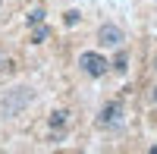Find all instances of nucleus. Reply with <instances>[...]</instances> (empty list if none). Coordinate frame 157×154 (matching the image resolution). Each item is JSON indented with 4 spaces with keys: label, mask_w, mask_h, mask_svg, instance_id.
I'll list each match as a JSON object with an SVG mask.
<instances>
[{
    "label": "nucleus",
    "mask_w": 157,
    "mask_h": 154,
    "mask_svg": "<svg viewBox=\"0 0 157 154\" xmlns=\"http://www.w3.org/2000/svg\"><path fill=\"white\" fill-rule=\"evenodd\" d=\"M44 16H47V10H44V6H35L29 16H25V22H29V25H41V22H44Z\"/></svg>",
    "instance_id": "6e6552de"
},
{
    "label": "nucleus",
    "mask_w": 157,
    "mask_h": 154,
    "mask_svg": "<svg viewBox=\"0 0 157 154\" xmlns=\"http://www.w3.org/2000/svg\"><path fill=\"white\" fill-rule=\"evenodd\" d=\"M47 38H50V29H47L44 22H41V25H32V38H29L32 44H44Z\"/></svg>",
    "instance_id": "423d86ee"
},
{
    "label": "nucleus",
    "mask_w": 157,
    "mask_h": 154,
    "mask_svg": "<svg viewBox=\"0 0 157 154\" xmlns=\"http://www.w3.org/2000/svg\"><path fill=\"white\" fill-rule=\"evenodd\" d=\"M63 22H66V29H72V25L82 22V13H78V10H66V13H63Z\"/></svg>",
    "instance_id": "1a4fd4ad"
},
{
    "label": "nucleus",
    "mask_w": 157,
    "mask_h": 154,
    "mask_svg": "<svg viewBox=\"0 0 157 154\" xmlns=\"http://www.w3.org/2000/svg\"><path fill=\"white\" fill-rule=\"evenodd\" d=\"M47 126H50V129H54V132H63V129H66V126H69V110H54V113H50V117H47Z\"/></svg>",
    "instance_id": "39448f33"
},
{
    "label": "nucleus",
    "mask_w": 157,
    "mask_h": 154,
    "mask_svg": "<svg viewBox=\"0 0 157 154\" xmlns=\"http://www.w3.org/2000/svg\"><path fill=\"white\" fill-rule=\"evenodd\" d=\"M126 41V32L120 29L116 22H104L98 29V47H110V50H120Z\"/></svg>",
    "instance_id": "20e7f679"
},
{
    "label": "nucleus",
    "mask_w": 157,
    "mask_h": 154,
    "mask_svg": "<svg viewBox=\"0 0 157 154\" xmlns=\"http://www.w3.org/2000/svg\"><path fill=\"white\" fill-rule=\"evenodd\" d=\"M151 98H154V104H157V88H154V94H151Z\"/></svg>",
    "instance_id": "9b49d317"
},
{
    "label": "nucleus",
    "mask_w": 157,
    "mask_h": 154,
    "mask_svg": "<svg viewBox=\"0 0 157 154\" xmlns=\"http://www.w3.org/2000/svg\"><path fill=\"white\" fill-rule=\"evenodd\" d=\"M78 69L85 75H91V79H104L110 72V60L104 54H98V50H82L78 54Z\"/></svg>",
    "instance_id": "f03ea898"
},
{
    "label": "nucleus",
    "mask_w": 157,
    "mask_h": 154,
    "mask_svg": "<svg viewBox=\"0 0 157 154\" xmlns=\"http://www.w3.org/2000/svg\"><path fill=\"white\" fill-rule=\"evenodd\" d=\"M110 69H113V72H120V75H126V69H129V54H126V50H120V54L113 57Z\"/></svg>",
    "instance_id": "0eeeda50"
},
{
    "label": "nucleus",
    "mask_w": 157,
    "mask_h": 154,
    "mask_svg": "<svg viewBox=\"0 0 157 154\" xmlns=\"http://www.w3.org/2000/svg\"><path fill=\"white\" fill-rule=\"evenodd\" d=\"M123 117H126V110H123V101L116 98V101H107V104L101 107V113H98V129H104V132H116L123 126Z\"/></svg>",
    "instance_id": "7ed1b4c3"
},
{
    "label": "nucleus",
    "mask_w": 157,
    "mask_h": 154,
    "mask_svg": "<svg viewBox=\"0 0 157 154\" xmlns=\"http://www.w3.org/2000/svg\"><path fill=\"white\" fill-rule=\"evenodd\" d=\"M154 72H157V57H154Z\"/></svg>",
    "instance_id": "f8f14e48"
},
{
    "label": "nucleus",
    "mask_w": 157,
    "mask_h": 154,
    "mask_svg": "<svg viewBox=\"0 0 157 154\" xmlns=\"http://www.w3.org/2000/svg\"><path fill=\"white\" fill-rule=\"evenodd\" d=\"M10 66H13V63H10V57L3 54V50H0V72H3V69H10Z\"/></svg>",
    "instance_id": "9d476101"
},
{
    "label": "nucleus",
    "mask_w": 157,
    "mask_h": 154,
    "mask_svg": "<svg viewBox=\"0 0 157 154\" xmlns=\"http://www.w3.org/2000/svg\"><path fill=\"white\" fill-rule=\"evenodd\" d=\"M32 104H35V88L32 85H16V88H10V91L0 94V117L3 120H16Z\"/></svg>",
    "instance_id": "f257e3e1"
}]
</instances>
